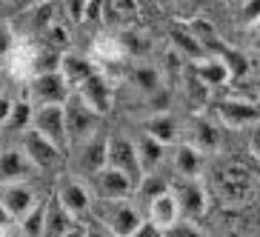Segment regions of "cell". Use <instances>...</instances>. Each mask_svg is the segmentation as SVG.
Returning <instances> with one entry per match:
<instances>
[{
    "label": "cell",
    "instance_id": "obj_17",
    "mask_svg": "<svg viewBox=\"0 0 260 237\" xmlns=\"http://www.w3.org/2000/svg\"><path fill=\"white\" fill-rule=\"evenodd\" d=\"M57 72H60V75L66 77V83L75 89L80 80H86L92 72H98V63H94L92 57H83V54H75V52H66V54H60V60H57Z\"/></svg>",
    "mask_w": 260,
    "mask_h": 237
},
{
    "label": "cell",
    "instance_id": "obj_24",
    "mask_svg": "<svg viewBox=\"0 0 260 237\" xmlns=\"http://www.w3.org/2000/svg\"><path fill=\"white\" fill-rule=\"evenodd\" d=\"M135 152H138V163L140 168L146 172H154V166L163 160V154H166V146L157 143L154 138H149V134H143L140 140H135Z\"/></svg>",
    "mask_w": 260,
    "mask_h": 237
},
{
    "label": "cell",
    "instance_id": "obj_7",
    "mask_svg": "<svg viewBox=\"0 0 260 237\" xmlns=\"http://www.w3.org/2000/svg\"><path fill=\"white\" fill-rule=\"evenodd\" d=\"M20 149H23V154L31 160V166L38 168V172H43V168H54L57 163H60V146H54L49 138H43L40 131H35L29 126V129L23 131V140H20Z\"/></svg>",
    "mask_w": 260,
    "mask_h": 237
},
{
    "label": "cell",
    "instance_id": "obj_16",
    "mask_svg": "<svg viewBox=\"0 0 260 237\" xmlns=\"http://www.w3.org/2000/svg\"><path fill=\"white\" fill-rule=\"evenodd\" d=\"M106 134L92 131L89 138H83V152H80V172L92 177L94 172L106 166Z\"/></svg>",
    "mask_w": 260,
    "mask_h": 237
},
{
    "label": "cell",
    "instance_id": "obj_4",
    "mask_svg": "<svg viewBox=\"0 0 260 237\" xmlns=\"http://www.w3.org/2000/svg\"><path fill=\"white\" fill-rule=\"evenodd\" d=\"M29 83V103L31 106H46V103H63V100L69 97L72 86L66 83V77L60 72H40V75L29 77L26 80Z\"/></svg>",
    "mask_w": 260,
    "mask_h": 237
},
{
    "label": "cell",
    "instance_id": "obj_8",
    "mask_svg": "<svg viewBox=\"0 0 260 237\" xmlns=\"http://www.w3.org/2000/svg\"><path fill=\"white\" fill-rule=\"evenodd\" d=\"M31 129L49 138L54 146H66V123H63V103H46V106H35L31 112Z\"/></svg>",
    "mask_w": 260,
    "mask_h": 237
},
{
    "label": "cell",
    "instance_id": "obj_26",
    "mask_svg": "<svg viewBox=\"0 0 260 237\" xmlns=\"http://www.w3.org/2000/svg\"><path fill=\"white\" fill-rule=\"evenodd\" d=\"M169 189H172V186H169L166 177L152 175V172H146L138 183H135V194H138V200H143V203H149V200H154V197H160L163 191H169Z\"/></svg>",
    "mask_w": 260,
    "mask_h": 237
},
{
    "label": "cell",
    "instance_id": "obj_10",
    "mask_svg": "<svg viewBox=\"0 0 260 237\" xmlns=\"http://www.w3.org/2000/svg\"><path fill=\"white\" fill-rule=\"evenodd\" d=\"M217 117L229 129H246V126H254L260 120V112H257V103L254 100L235 97L232 94V97H223L217 103Z\"/></svg>",
    "mask_w": 260,
    "mask_h": 237
},
{
    "label": "cell",
    "instance_id": "obj_12",
    "mask_svg": "<svg viewBox=\"0 0 260 237\" xmlns=\"http://www.w3.org/2000/svg\"><path fill=\"white\" fill-rule=\"evenodd\" d=\"M172 194H175V200H177L180 214H186V217H200V214H206L209 191H206V186L200 183L198 177H186V180H180V183L172 189Z\"/></svg>",
    "mask_w": 260,
    "mask_h": 237
},
{
    "label": "cell",
    "instance_id": "obj_28",
    "mask_svg": "<svg viewBox=\"0 0 260 237\" xmlns=\"http://www.w3.org/2000/svg\"><path fill=\"white\" fill-rule=\"evenodd\" d=\"M43 212H46V200L35 203V206H31L29 212L17 220L20 234H23V237H40V234H43Z\"/></svg>",
    "mask_w": 260,
    "mask_h": 237
},
{
    "label": "cell",
    "instance_id": "obj_36",
    "mask_svg": "<svg viewBox=\"0 0 260 237\" xmlns=\"http://www.w3.org/2000/svg\"><path fill=\"white\" fill-rule=\"evenodd\" d=\"M60 237H86V234H83V226H80V223H75V226H72L69 231H63Z\"/></svg>",
    "mask_w": 260,
    "mask_h": 237
},
{
    "label": "cell",
    "instance_id": "obj_25",
    "mask_svg": "<svg viewBox=\"0 0 260 237\" xmlns=\"http://www.w3.org/2000/svg\"><path fill=\"white\" fill-rule=\"evenodd\" d=\"M172 46L177 49V54L183 52L189 60H200V57H206L203 43H200L189 29H172Z\"/></svg>",
    "mask_w": 260,
    "mask_h": 237
},
{
    "label": "cell",
    "instance_id": "obj_34",
    "mask_svg": "<svg viewBox=\"0 0 260 237\" xmlns=\"http://www.w3.org/2000/svg\"><path fill=\"white\" fill-rule=\"evenodd\" d=\"M129 237H163V229H157L152 220H140L138 229L132 231Z\"/></svg>",
    "mask_w": 260,
    "mask_h": 237
},
{
    "label": "cell",
    "instance_id": "obj_30",
    "mask_svg": "<svg viewBox=\"0 0 260 237\" xmlns=\"http://www.w3.org/2000/svg\"><path fill=\"white\" fill-rule=\"evenodd\" d=\"M132 80H135V86L146 94H154L163 86L160 72L154 69V66H138V69H132Z\"/></svg>",
    "mask_w": 260,
    "mask_h": 237
},
{
    "label": "cell",
    "instance_id": "obj_19",
    "mask_svg": "<svg viewBox=\"0 0 260 237\" xmlns=\"http://www.w3.org/2000/svg\"><path fill=\"white\" fill-rule=\"evenodd\" d=\"M149 220L157 226V229H169L180 220V209H177V200L172 194V189L163 191L160 197L149 200Z\"/></svg>",
    "mask_w": 260,
    "mask_h": 237
},
{
    "label": "cell",
    "instance_id": "obj_2",
    "mask_svg": "<svg viewBox=\"0 0 260 237\" xmlns=\"http://www.w3.org/2000/svg\"><path fill=\"white\" fill-rule=\"evenodd\" d=\"M89 214H92L98 223H103V226L112 231V237H129L132 231L138 229V223L143 220L138 209L132 206V203H126V200H100V197H94Z\"/></svg>",
    "mask_w": 260,
    "mask_h": 237
},
{
    "label": "cell",
    "instance_id": "obj_20",
    "mask_svg": "<svg viewBox=\"0 0 260 237\" xmlns=\"http://www.w3.org/2000/svg\"><path fill=\"white\" fill-rule=\"evenodd\" d=\"M191 72H194L198 80L203 86H209V89L229 83V69H226L217 57H200V60H194L191 63Z\"/></svg>",
    "mask_w": 260,
    "mask_h": 237
},
{
    "label": "cell",
    "instance_id": "obj_31",
    "mask_svg": "<svg viewBox=\"0 0 260 237\" xmlns=\"http://www.w3.org/2000/svg\"><path fill=\"white\" fill-rule=\"evenodd\" d=\"M163 237H203L191 223H180L177 220L175 226H169V229H163Z\"/></svg>",
    "mask_w": 260,
    "mask_h": 237
},
{
    "label": "cell",
    "instance_id": "obj_37",
    "mask_svg": "<svg viewBox=\"0 0 260 237\" xmlns=\"http://www.w3.org/2000/svg\"><path fill=\"white\" fill-rule=\"evenodd\" d=\"M6 223H12V220H9V214L3 212V206H0V226H6Z\"/></svg>",
    "mask_w": 260,
    "mask_h": 237
},
{
    "label": "cell",
    "instance_id": "obj_18",
    "mask_svg": "<svg viewBox=\"0 0 260 237\" xmlns=\"http://www.w3.org/2000/svg\"><path fill=\"white\" fill-rule=\"evenodd\" d=\"M143 134L154 138L163 146H172L180 138V123L175 120V115H169V112H157V115H152L143 123Z\"/></svg>",
    "mask_w": 260,
    "mask_h": 237
},
{
    "label": "cell",
    "instance_id": "obj_32",
    "mask_svg": "<svg viewBox=\"0 0 260 237\" xmlns=\"http://www.w3.org/2000/svg\"><path fill=\"white\" fill-rule=\"evenodd\" d=\"M83 234L86 237H112V231L103 226V223H98L92 217V214H86V223H83Z\"/></svg>",
    "mask_w": 260,
    "mask_h": 237
},
{
    "label": "cell",
    "instance_id": "obj_23",
    "mask_svg": "<svg viewBox=\"0 0 260 237\" xmlns=\"http://www.w3.org/2000/svg\"><path fill=\"white\" fill-rule=\"evenodd\" d=\"M31 112H35V106H31L26 97L23 100H12V109H9V115H6V120H3L0 129L12 131V134H23V131L31 126Z\"/></svg>",
    "mask_w": 260,
    "mask_h": 237
},
{
    "label": "cell",
    "instance_id": "obj_13",
    "mask_svg": "<svg viewBox=\"0 0 260 237\" xmlns=\"http://www.w3.org/2000/svg\"><path fill=\"white\" fill-rule=\"evenodd\" d=\"M92 189H94V197H100V200H126L135 191V183L123 172H117L112 166H103L100 172L92 175Z\"/></svg>",
    "mask_w": 260,
    "mask_h": 237
},
{
    "label": "cell",
    "instance_id": "obj_33",
    "mask_svg": "<svg viewBox=\"0 0 260 237\" xmlns=\"http://www.w3.org/2000/svg\"><path fill=\"white\" fill-rule=\"evenodd\" d=\"M15 35H12V29H9V23H3L0 20V57H6L9 52H12V46H15Z\"/></svg>",
    "mask_w": 260,
    "mask_h": 237
},
{
    "label": "cell",
    "instance_id": "obj_3",
    "mask_svg": "<svg viewBox=\"0 0 260 237\" xmlns=\"http://www.w3.org/2000/svg\"><path fill=\"white\" fill-rule=\"evenodd\" d=\"M63 123H66V138L69 140H83L92 131H98L100 126V115L94 109H89L80 100V94L72 89L69 97L63 100Z\"/></svg>",
    "mask_w": 260,
    "mask_h": 237
},
{
    "label": "cell",
    "instance_id": "obj_35",
    "mask_svg": "<svg viewBox=\"0 0 260 237\" xmlns=\"http://www.w3.org/2000/svg\"><path fill=\"white\" fill-rule=\"evenodd\" d=\"M9 109H12V100H9V97H0V126H3V120H6Z\"/></svg>",
    "mask_w": 260,
    "mask_h": 237
},
{
    "label": "cell",
    "instance_id": "obj_5",
    "mask_svg": "<svg viewBox=\"0 0 260 237\" xmlns=\"http://www.w3.org/2000/svg\"><path fill=\"white\" fill-rule=\"evenodd\" d=\"M106 166L123 172L132 183H138L140 177H143V168L138 163V152H135V140L120 138V134L106 140Z\"/></svg>",
    "mask_w": 260,
    "mask_h": 237
},
{
    "label": "cell",
    "instance_id": "obj_11",
    "mask_svg": "<svg viewBox=\"0 0 260 237\" xmlns=\"http://www.w3.org/2000/svg\"><path fill=\"white\" fill-rule=\"evenodd\" d=\"M54 194L60 197V203L66 206V212H69L75 220H80V217L89 214L92 200H94L92 189H89L86 183H80V180H75V177H60V183H57Z\"/></svg>",
    "mask_w": 260,
    "mask_h": 237
},
{
    "label": "cell",
    "instance_id": "obj_29",
    "mask_svg": "<svg viewBox=\"0 0 260 237\" xmlns=\"http://www.w3.org/2000/svg\"><path fill=\"white\" fill-rule=\"evenodd\" d=\"M126 57V49L117 38H98L94 40V57L92 60H109V63H120Z\"/></svg>",
    "mask_w": 260,
    "mask_h": 237
},
{
    "label": "cell",
    "instance_id": "obj_1",
    "mask_svg": "<svg viewBox=\"0 0 260 237\" xmlns=\"http://www.w3.org/2000/svg\"><path fill=\"white\" fill-rule=\"evenodd\" d=\"M212 189L220 197V203H229V206L246 203V197L254 189V168H249L240 160H226L223 166L214 168Z\"/></svg>",
    "mask_w": 260,
    "mask_h": 237
},
{
    "label": "cell",
    "instance_id": "obj_27",
    "mask_svg": "<svg viewBox=\"0 0 260 237\" xmlns=\"http://www.w3.org/2000/svg\"><path fill=\"white\" fill-rule=\"evenodd\" d=\"M183 92H186V100H189V106L198 112L200 106H206L209 100V86H203L198 80V75L191 72V66L183 72Z\"/></svg>",
    "mask_w": 260,
    "mask_h": 237
},
{
    "label": "cell",
    "instance_id": "obj_21",
    "mask_svg": "<svg viewBox=\"0 0 260 237\" xmlns=\"http://www.w3.org/2000/svg\"><path fill=\"white\" fill-rule=\"evenodd\" d=\"M191 146H198L203 154L214 152L217 146H220V131H217V126H214L212 120H206V117H191Z\"/></svg>",
    "mask_w": 260,
    "mask_h": 237
},
{
    "label": "cell",
    "instance_id": "obj_6",
    "mask_svg": "<svg viewBox=\"0 0 260 237\" xmlns=\"http://www.w3.org/2000/svg\"><path fill=\"white\" fill-rule=\"evenodd\" d=\"M38 203V194L29 186V180H9V183H0V206L9 214V220L17 223L29 212L31 206Z\"/></svg>",
    "mask_w": 260,
    "mask_h": 237
},
{
    "label": "cell",
    "instance_id": "obj_15",
    "mask_svg": "<svg viewBox=\"0 0 260 237\" xmlns=\"http://www.w3.org/2000/svg\"><path fill=\"white\" fill-rule=\"evenodd\" d=\"M75 223L77 220L72 217L69 212H66V206L60 203V197L52 191V194L46 197V212H43V234H40V237H60L63 231H69Z\"/></svg>",
    "mask_w": 260,
    "mask_h": 237
},
{
    "label": "cell",
    "instance_id": "obj_14",
    "mask_svg": "<svg viewBox=\"0 0 260 237\" xmlns=\"http://www.w3.org/2000/svg\"><path fill=\"white\" fill-rule=\"evenodd\" d=\"M38 168L31 166V160L23 154V149H0V183H9V180H29Z\"/></svg>",
    "mask_w": 260,
    "mask_h": 237
},
{
    "label": "cell",
    "instance_id": "obj_22",
    "mask_svg": "<svg viewBox=\"0 0 260 237\" xmlns=\"http://www.w3.org/2000/svg\"><path fill=\"white\" fill-rule=\"evenodd\" d=\"M203 157L206 154L200 152L198 146L191 143H177V152H175V168L180 172L183 177H198L203 172Z\"/></svg>",
    "mask_w": 260,
    "mask_h": 237
},
{
    "label": "cell",
    "instance_id": "obj_9",
    "mask_svg": "<svg viewBox=\"0 0 260 237\" xmlns=\"http://www.w3.org/2000/svg\"><path fill=\"white\" fill-rule=\"evenodd\" d=\"M75 92L80 94V100H83L89 109H94L100 117L109 115V109H112V83H109V77L103 75V72H92L86 80H80V83L75 86Z\"/></svg>",
    "mask_w": 260,
    "mask_h": 237
}]
</instances>
